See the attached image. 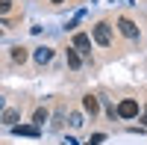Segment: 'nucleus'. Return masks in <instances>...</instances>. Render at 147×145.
Instances as JSON below:
<instances>
[{
    "mask_svg": "<svg viewBox=\"0 0 147 145\" xmlns=\"http://www.w3.org/2000/svg\"><path fill=\"white\" fill-rule=\"evenodd\" d=\"M91 39L100 47H109V44H112V30H109V24H94V27H91Z\"/></svg>",
    "mask_w": 147,
    "mask_h": 145,
    "instance_id": "f257e3e1",
    "label": "nucleus"
},
{
    "mask_svg": "<svg viewBox=\"0 0 147 145\" xmlns=\"http://www.w3.org/2000/svg\"><path fill=\"white\" fill-rule=\"evenodd\" d=\"M118 116H121V118H136V116H138V101H136V98L121 101V104H118Z\"/></svg>",
    "mask_w": 147,
    "mask_h": 145,
    "instance_id": "f03ea898",
    "label": "nucleus"
},
{
    "mask_svg": "<svg viewBox=\"0 0 147 145\" xmlns=\"http://www.w3.org/2000/svg\"><path fill=\"white\" fill-rule=\"evenodd\" d=\"M74 51H80V53H91V36L77 33V36H74Z\"/></svg>",
    "mask_w": 147,
    "mask_h": 145,
    "instance_id": "7ed1b4c3",
    "label": "nucleus"
},
{
    "mask_svg": "<svg viewBox=\"0 0 147 145\" xmlns=\"http://www.w3.org/2000/svg\"><path fill=\"white\" fill-rule=\"evenodd\" d=\"M118 30L124 33L127 39H138V27H136V24H132L129 18H121V21H118Z\"/></svg>",
    "mask_w": 147,
    "mask_h": 145,
    "instance_id": "20e7f679",
    "label": "nucleus"
},
{
    "mask_svg": "<svg viewBox=\"0 0 147 145\" xmlns=\"http://www.w3.org/2000/svg\"><path fill=\"white\" fill-rule=\"evenodd\" d=\"M12 133H15V136H38L41 130H38V124H15Z\"/></svg>",
    "mask_w": 147,
    "mask_h": 145,
    "instance_id": "39448f33",
    "label": "nucleus"
},
{
    "mask_svg": "<svg viewBox=\"0 0 147 145\" xmlns=\"http://www.w3.org/2000/svg\"><path fill=\"white\" fill-rule=\"evenodd\" d=\"M82 110H85V113H91V116H97L100 104H97V98H94V95H85V98H82Z\"/></svg>",
    "mask_w": 147,
    "mask_h": 145,
    "instance_id": "423d86ee",
    "label": "nucleus"
},
{
    "mask_svg": "<svg viewBox=\"0 0 147 145\" xmlns=\"http://www.w3.org/2000/svg\"><path fill=\"white\" fill-rule=\"evenodd\" d=\"M3 124H9V127H15L18 124V118H21V110H3Z\"/></svg>",
    "mask_w": 147,
    "mask_h": 145,
    "instance_id": "0eeeda50",
    "label": "nucleus"
},
{
    "mask_svg": "<svg viewBox=\"0 0 147 145\" xmlns=\"http://www.w3.org/2000/svg\"><path fill=\"white\" fill-rule=\"evenodd\" d=\"M50 59H53V51H50V47H38V51H35V62H38V65L50 62Z\"/></svg>",
    "mask_w": 147,
    "mask_h": 145,
    "instance_id": "6e6552de",
    "label": "nucleus"
},
{
    "mask_svg": "<svg viewBox=\"0 0 147 145\" xmlns=\"http://www.w3.org/2000/svg\"><path fill=\"white\" fill-rule=\"evenodd\" d=\"M65 56H68V65H71V68H80V65H82L80 53H77V51H71V47H68V53H65Z\"/></svg>",
    "mask_w": 147,
    "mask_h": 145,
    "instance_id": "1a4fd4ad",
    "label": "nucleus"
},
{
    "mask_svg": "<svg viewBox=\"0 0 147 145\" xmlns=\"http://www.w3.org/2000/svg\"><path fill=\"white\" fill-rule=\"evenodd\" d=\"M12 62H27V51L24 47H12Z\"/></svg>",
    "mask_w": 147,
    "mask_h": 145,
    "instance_id": "9d476101",
    "label": "nucleus"
},
{
    "mask_svg": "<svg viewBox=\"0 0 147 145\" xmlns=\"http://www.w3.org/2000/svg\"><path fill=\"white\" fill-rule=\"evenodd\" d=\"M32 122L38 124V127H41V124L47 122V110H35V113H32Z\"/></svg>",
    "mask_w": 147,
    "mask_h": 145,
    "instance_id": "9b49d317",
    "label": "nucleus"
},
{
    "mask_svg": "<svg viewBox=\"0 0 147 145\" xmlns=\"http://www.w3.org/2000/svg\"><path fill=\"white\" fill-rule=\"evenodd\" d=\"M71 127H82V113H71Z\"/></svg>",
    "mask_w": 147,
    "mask_h": 145,
    "instance_id": "f8f14e48",
    "label": "nucleus"
},
{
    "mask_svg": "<svg viewBox=\"0 0 147 145\" xmlns=\"http://www.w3.org/2000/svg\"><path fill=\"white\" fill-rule=\"evenodd\" d=\"M9 9H12V0H0V15H6Z\"/></svg>",
    "mask_w": 147,
    "mask_h": 145,
    "instance_id": "ddd939ff",
    "label": "nucleus"
},
{
    "mask_svg": "<svg viewBox=\"0 0 147 145\" xmlns=\"http://www.w3.org/2000/svg\"><path fill=\"white\" fill-rule=\"evenodd\" d=\"M103 139H106V136H103V133H94V136H91V142H88V145H97V142H103Z\"/></svg>",
    "mask_w": 147,
    "mask_h": 145,
    "instance_id": "4468645a",
    "label": "nucleus"
},
{
    "mask_svg": "<svg viewBox=\"0 0 147 145\" xmlns=\"http://www.w3.org/2000/svg\"><path fill=\"white\" fill-rule=\"evenodd\" d=\"M65 145H77V139H65Z\"/></svg>",
    "mask_w": 147,
    "mask_h": 145,
    "instance_id": "2eb2a0df",
    "label": "nucleus"
},
{
    "mask_svg": "<svg viewBox=\"0 0 147 145\" xmlns=\"http://www.w3.org/2000/svg\"><path fill=\"white\" fill-rule=\"evenodd\" d=\"M3 107H6V101H3V95H0V110H3Z\"/></svg>",
    "mask_w": 147,
    "mask_h": 145,
    "instance_id": "dca6fc26",
    "label": "nucleus"
},
{
    "mask_svg": "<svg viewBox=\"0 0 147 145\" xmlns=\"http://www.w3.org/2000/svg\"><path fill=\"white\" fill-rule=\"evenodd\" d=\"M50 3H65V0H50Z\"/></svg>",
    "mask_w": 147,
    "mask_h": 145,
    "instance_id": "f3484780",
    "label": "nucleus"
},
{
    "mask_svg": "<svg viewBox=\"0 0 147 145\" xmlns=\"http://www.w3.org/2000/svg\"><path fill=\"white\" fill-rule=\"evenodd\" d=\"M141 122H144V124H147V116H144V118H141Z\"/></svg>",
    "mask_w": 147,
    "mask_h": 145,
    "instance_id": "a211bd4d",
    "label": "nucleus"
},
{
    "mask_svg": "<svg viewBox=\"0 0 147 145\" xmlns=\"http://www.w3.org/2000/svg\"><path fill=\"white\" fill-rule=\"evenodd\" d=\"M0 36H3V30H0Z\"/></svg>",
    "mask_w": 147,
    "mask_h": 145,
    "instance_id": "6ab92c4d",
    "label": "nucleus"
}]
</instances>
